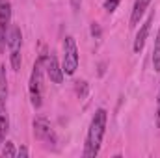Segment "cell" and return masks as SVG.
Segmentation results:
<instances>
[{"mask_svg":"<svg viewBox=\"0 0 160 158\" xmlns=\"http://www.w3.org/2000/svg\"><path fill=\"white\" fill-rule=\"evenodd\" d=\"M106 121H108V112L104 108H99L89 123L88 128V136H86V143H84V156L86 158H95L101 153V145H102V138L106 132Z\"/></svg>","mask_w":160,"mask_h":158,"instance_id":"6da1fadb","label":"cell"},{"mask_svg":"<svg viewBox=\"0 0 160 158\" xmlns=\"http://www.w3.org/2000/svg\"><path fill=\"white\" fill-rule=\"evenodd\" d=\"M43 58L45 54H41L36 60L34 67H32V75H30V82H28V91H30V102L34 108H41L43 104Z\"/></svg>","mask_w":160,"mask_h":158,"instance_id":"7a4b0ae2","label":"cell"},{"mask_svg":"<svg viewBox=\"0 0 160 158\" xmlns=\"http://www.w3.org/2000/svg\"><path fill=\"white\" fill-rule=\"evenodd\" d=\"M78 47L73 36H65L63 39V62H62V69L65 77H73L78 69Z\"/></svg>","mask_w":160,"mask_h":158,"instance_id":"3957f363","label":"cell"},{"mask_svg":"<svg viewBox=\"0 0 160 158\" xmlns=\"http://www.w3.org/2000/svg\"><path fill=\"white\" fill-rule=\"evenodd\" d=\"M21 45H22V34H21V28L11 24L9 32H8V48H9V63H11V69L17 73L21 69V63H22V58H21Z\"/></svg>","mask_w":160,"mask_h":158,"instance_id":"277c9868","label":"cell"},{"mask_svg":"<svg viewBox=\"0 0 160 158\" xmlns=\"http://www.w3.org/2000/svg\"><path fill=\"white\" fill-rule=\"evenodd\" d=\"M34 136H36V140H39L41 143H45V145H48V147H56V143H58V136H56V132H54V128L50 126V123L47 121L45 117H38L34 119Z\"/></svg>","mask_w":160,"mask_h":158,"instance_id":"5b68a950","label":"cell"},{"mask_svg":"<svg viewBox=\"0 0 160 158\" xmlns=\"http://www.w3.org/2000/svg\"><path fill=\"white\" fill-rule=\"evenodd\" d=\"M11 28V2L0 0V52L8 47V32Z\"/></svg>","mask_w":160,"mask_h":158,"instance_id":"8992f818","label":"cell"},{"mask_svg":"<svg viewBox=\"0 0 160 158\" xmlns=\"http://www.w3.org/2000/svg\"><path fill=\"white\" fill-rule=\"evenodd\" d=\"M43 67H45V73H47V77H48V80L52 84H62L63 82L65 75H63V69H62V65H60V62H58L54 52H47L45 54Z\"/></svg>","mask_w":160,"mask_h":158,"instance_id":"52a82bcc","label":"cell"},{"mask_svg":"<svg viewBox=\"0 0 160 158\" xmlns=\"http://www.w3.org/2000/svg\"><path fill=\"white\" fill-rule=\"evenodd\" d=\"M153 21H155V13L151 11V13L147 15L145 22L142 24V28L138 30L136 37H134V45H132V50H134L136 54H140V52L143 50V47H145V41H147V37H149V32H151V24H153Z\"/></svg>","mask_w":160,"mask_h":158,"instance_id":"ba28073f","label":"cell"},{"mask_svg":"<svg viewBox=\"0 0 160 158\" xmlns=\"http://www.w3.org/2000/svg\"><path fill=\"white\" fill-rule=\"evenodd\" d=\"M153 0H134V6H132V11H130V26H136L140 24L142 17L145 15L147 7L151 6Z\"/></svg>","mask_w":160,"mask_h":158,"instance_id":"9c48e42d","label":"cell"},{"mask_svg":"<svg viewBox=\"0 0 160 158\" xmlns=\"http://www.w3.org/2000/svg\"><path fill=\"white\" fill-rule=\"evenodd\" d=\"M9 130V116H8V106H6V99L0 97V147L6 141V134Z\"/></svg>","mask_w":160,"mask_h":158,"instance_id":"30bf717a","label":"cell"},{"mask_svg":"<svg viewBox=\"0 0 160 158\" xmlns=\"http://www.w3.org/2000/svg\"><path fill=\"white\" fill-rule=\"evenodd\" d=\"M151 62H153L155 73H160V28H158V32H157V39H155V47H153V58H151Z\"/></svg>","mask_w":160,"mask_h":158,"instance_id":"8fae6325","label":"cell"},{"mask_svg":"<svg viewBox=\"0 0 160 158\" xmlns=\"http://www.w3.org/2000/svg\"><path fill=\"white\" fill-rule=\"evenodd\" d=\"M0 97L8 99V77H6V65L0 67Z\"/></svg>","mask_w":160,"mask_h":158,"instance_id":"7c38bea8","label":"cell"},{"mask_svg":"<svg viewBox=\"0 0 160 158\" xmlns=\"http://www.w3.org/2000/svg\"><path fill=\"white\" fill-rule=\"evenodd\" d=\"M0 155H2V156H17V151H15V147H13L11 141H4Z\"/></svg>","mask_w":160,"mask_h":158,"instance_id":"4fadbf2b","label":"cell"},{"mask_svg":"<svg viewBox=\"0 0 160 158\" xmlns=\"http://www.w3.org/2000/svg\"><path fill=\"white\" fill-rule=\"evenodd\" d=\"M119 2H121V0H104V9H106L108 13H114V11L118 9Z\"/></svg>","mask_w":160,"mask_h":158,"instance_id":"5bb4252c","label":"cell"},{"mask_svg":"<svg viewBox=\"0 0 160 158\" xmlns=\"http://www.w3.org/2000/svg\"><path fill=\"white\" fill-rule=\"evenodd\" d=\"M91 36H93L95 39L101 37V26H99L97 22H91Z\"/></svg>","mask_w":160,"mask_h":158,"instance_id":"9a60e30c","label":"cell"},{"mask_svg":"<svg viewBox=\"0 0 160 158\" xmlns=\"http://www.w3.org/2000/svg\"><path fill=\"white\" fill-rule=\"evenodd\" d=\"M155 121H157V126L160 128V89H158V99H157V112H155Z\"/></svg>","mask_w":160,"mask_h":158,"instance_id":"2e32d148","label":"cell"},{"mask_svg":"<svg viewBox=\"0 0 160 158\" xmlns=\"http://www.w3.org/2000/svg\"><path fill=\"white\" fill-rule=\"evenodd\" d=\"M69 2H71V6H73V9H75V11H78L80 6H82V0H69Z\"/></svg>","mask_w":160,"mask_h":158,"instance_id":"e0dca14e","label":"cell"},{"mask_svg":"<svg viewBox=\"0 0 160 158\" xmlns=\"http://www.w3.org/2000/svg\"><path fill=\"white\" fill-rule=\"evenodd\" d=\"M17 156H28V149H26V147H21V149L17 151Z\"/></svg>","mask_w":160,"mask_h":158,"instance_id":"ac0fdd59","label":"cell"}]
</instances>
